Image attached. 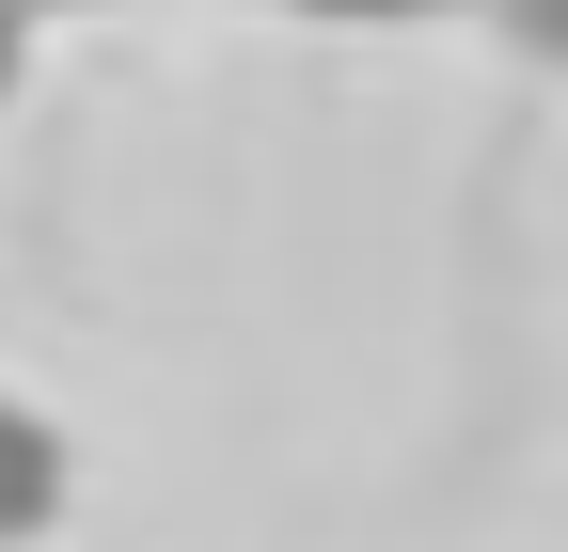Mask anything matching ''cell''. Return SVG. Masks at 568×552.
Wrapping results in <instances>:
<instances>
[{
	"mask_svg": "<svg viewBox=\"0 0 568 552\" xmlns=\"http://www.w3.org/2000/svg\"><path fill=\"white\" fill-rule=\"evenodd\" d=\"M48 505H63V442H48V410H32V395H0V552L48 536Z\"/></svg>",
	"mask_w": 568,
	"mask_h": 552,
	"instance_id": "obj_1",
	"label": "cell"
},
{
	"mask_svg": "<svg viewBox=\"0 0 568 552\" xmlns=\"http://www.w3.org/2000/svg\"><path fill=\"white\" fill-rule=\"evenodd\" d=\"M268 17H316V32H410V17H458V0H268Z\"/></svg>",
	"mask_w": 568,
	"mask_h": 552,
	"instance_id": "obj_2",
	"label": "cell"
},
{
	"mask_svg": "<svg viewBox=\"0 0 568 552\" xmlns=\"http://www.w3.org/2000/svg\"><path fill=\"white\" fill-rule=\"evenodd\" d=\"M489 17H506L521 63H568V0H489Z\"/></svg>",
	"mask_w": 568,
	"mask_h": 552,
	"instance_id": "obj_3",
	"label": "cell"
},
{
	"mask_svg": "<svg viewBox=\"0 0 568 552\" xmlns=\"http://www.w3.org/2000/svg\"><path fill=\"white\" fill-rule=\"evenodd\" d=\"M17 63H32V17H17V0H0V95H17Z\"/></svg>",
	"mask_w": 568,
	"mask_h": 552,
	"instance_id": "obj_4",
	"label": "cell"
},
{
	"mask_svg": "<svg viewBox=\"0 0 568 552\" xmlns=\"http://www.w3.org/2000/svg\"><path fill=\"white\" fill-rule=\"evenodd\" d=\"M17 17H80V0H17Z\"/></svg>",
	"mask_w": 568,
	"mask_h": 552,
	"instance_id": "obj_5",
	"label": "cell"
}]
</instances>
